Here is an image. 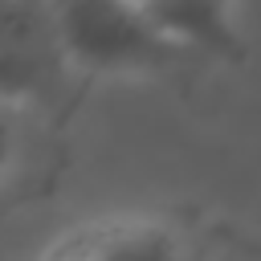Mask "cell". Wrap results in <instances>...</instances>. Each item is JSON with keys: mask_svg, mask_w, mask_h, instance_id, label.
Wrapping results in <instances>:
<instances>
[{"mask_svg": "<svg viewBox=\"0 0 261 261\" xmlns=\"http://www.w3.org/2000/svg\"><path fill=\"white\" fill-rule=\"evenodd\" d=\"M57 37L73 69L90 77H159V82H196L208 57L175 45L171 37L143 24L118 0H49Z\"/></svg>", "mask_w": 261, "mask_h": 261, "instance_id": "cell-1", "label": "cell"}, {"mask_svg": "<svg viewBox=\"0 0 261 261\" xmlns=\"http://www.w3.org/2000/svg\"><path fill=\"white\" fill-rule=\"evenodd\" d=\"M86 86L65 57L49 0H0V94L37 102L69 122Z\"/></svg>", "mask_w": 261, "mask_h": 261, "instance_id": "cell-2", "label": "cell"}, {"mask_svg": "<svg viewBox=\"0 0 261 261\" xmlns=\"http://www.w3.org/2000/svg\"><path fill=\"white\" fill-rule=\"evenodd\" d=\"M61 130L65 118L53 110L0 94V216L57 188L65 171Z\"/></svg>", "mask_w": 261, "mask_h": 261, "instance_id": "cell-3", "label": "cell"}, {"mask_svg": "<svg viewBox=\"0 0 261 261\" xmlns=\"http://www.w3.org/2000/svg\"><path fill=\"white\" fill-rule=\"evenodd\" d=\"M200 237L184 212H122L69 232L41 261H192Z\"/></svg>", "mask_w": 261, "mask_h": 261, "instance_id": "cell-4", "label": "cell"}, {"mask_svg": "<svg viewBox=\"0 0 261 261\" xmlns=\"http://www.w3.org/2000/svg\"><path fill=\"white\" fill-rule=\"evenodd\" d=\"M155 33L175 45L208 57V61H241V29L232 16V0H118Z\"/></svg>", "mask_w": 261, "mask_h": 261, "instance_id": "cell-5", "label": "cell"}, {"mask_svg": "<svg viewBox=\"0 0 261 261\" xmlns=\"http://www.w3.org/2000/svg\"><path fill=\"white\" fill-rule=\"evenodd\" d=\"M192 261H253V245L228 228H204Z\"/></svg>", "mask_w": 261, "mask_h": 261, "instance_id": "cell-6", "label": "cell"}]
</instances>
